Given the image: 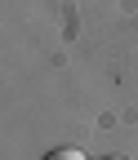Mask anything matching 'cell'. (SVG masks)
<instances>
[{"instance_id":"6da1fadb","label":"cell","mask_w":138,"mask_h":160,"mask_svg":"<svg viewBox=\"0 0 138 160\" xmlns=\"http://www.w3.org/2000/svg\"><path fill=\"white\" fill-rule=\"evenodd\" d=\"M45 160H85L76 147H54V151H45Z\"/></svg>"},{"instance_id":"7a4b0ae2","label":"cell","mask_w":138,"mask_h":160,"mask_svg":"<svg viewBox=\"0 0 138 160\" xmlns=\"http://www.w3.org/2000/svg\"><path fill=\"white\" fill-rule=\"evenodd\" d=\"M103 160H120V156H103Z\"/></svg>"}]
</instances>
